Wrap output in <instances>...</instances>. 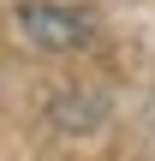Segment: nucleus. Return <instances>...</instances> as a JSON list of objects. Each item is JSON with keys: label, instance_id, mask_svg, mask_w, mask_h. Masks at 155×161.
<instances>
[{"label": "nucleus", "instance_id": "f257e3e1", "mask_svg": "<svg viewBox=\"0 0 155 161\" xmlns=\"http://www.w3.org/2000/svg\"><path fill=\"white\" fill-rule=\"evenodd\" d=\"M12 24H18V36L36 48V54H78V48H90L96 42V12H84V6H54V0H24L18 12H12Z\"/></svg>", "mask_w": 155, "mask_h": 161}, {"label": "nucleus", "instance_id": "f03ea898", "mask_svg": "<svg viewBox=\"0 0 155 161\" xmlns=\"http://www.w3.org/2000/svg\"><path fill=\"white\" fill-rule=\"evenodd\" d=\"M72 119H78V125H96V119H102V102H96V96L78 102V90H66V96L54 102V125H72Z\"/></svg>", "mask_w": 155, "mask_h": 161}]
</instances>
